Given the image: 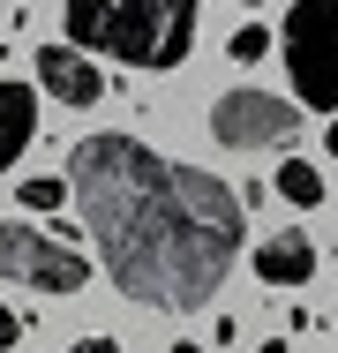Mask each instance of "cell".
<instances>
[{"label": "cell", "instance_id": "cell-1", "mask_svg": "<svg viewBox=\"0 0 338 353\" xmlns=\"http://www.w3.org/2000/svg\"><path fill=\"white\" fill-rule=\"evenodd\" d=\"M68 203L83 211L121 301L196 316L241 263V196L135 136H83L68 158Z\"/></svg>", "mask_w": 338, "mask_h": 353}, {"label": "cell", "instance_id": "cell-16", "mask_svg": "<svg viewBox=\"0 0 338 353\" xmlns=\"http://www.w3.org/2000/svg\"><path fill=\"white\" fill-rule=\"evenodd\" d=\"M241 8H264V0H241Z\"/></svg>", "mask_w": 338, "mask_h": 353}, {"label": "cell", "instance_id": "cell-7", "mask_svg": "<svg viewBox=\"0 0 338 353\" xmlns=\"http://www.w3.org/2000/svg\"><path fill=\"white\" fill-rule=\"evenodd\" d=\"M30 143H38V90L15 83V75H0V173H8Z\"/></svg>", "mask_w": 338, "mask_h": 353}, {"label": "cell", "instance_id": "cell-3", "mask_svg": "<svg viewBox=\"0 0 338 353\" xmlns=\"http://www.w3.org/2000/svg\"><path fill=\"white\" fill-rule=\"evenodd\" d=\"M278 53H286V75H293V98L308 113L338 121V0H293V15L278 30Z\"/></svg>", "mask_w": 338, "mask_h": 353}, {"label": "cell", "instance_id": "cell-6", "mask_svg": "<svg viewBox=\"0 0 338 353\" xmlns=\"http://www.w3.org/2000/svg\"><path fill=\"white\" fill-rule=\"evenodd\" d=\"M38 83H46L61 105H75V113L106 98V75H98V61H90V53H75V46H46V53H38Z\"/></svg>", "mask_w": 338, "mask_h": 353}, {"label": "cell", "instance_id": "cell-14", "mask_svg": "<svg viewBox=\"0 0 338 353\" xmlns=\"http://www.w3.org/2000/svg\"><path fill=\"white\" fill-rule=\"evenodd\" d=\"M173 353H203V346H196V339H181V346H173Z\"/></svg>", "mask_w": 338, "mask_h": 353}, {"label": "cell", "instance_id": "cell-4", "mask_svg": "<svg viewBox=\"0 0 338 353\" xmlns=\"http://www.w3.org/2000/svg\"><path fill=\"white\" fill-rule=\"evenodd\" d=\"M0 279L30 285V293H83V285H90V263H83V248L61 241L53 225L0 218Z\"/></svg>", "mask_w": 338, "mask_h": 353}, {"label": "cell", "instance_id": "cell-12", "mask_svg": "<svg viewBox=\"0 0 338 353\" xmlns=\"http://www.w3.org/2000/svg\"><path fill=\"white\" fill-rule=\"evenodd\" d=\"M8 346H23V316H15L8 301H0V353H8Z\"/></svg>", "mask_w": 338, "mask_h": 353}, {"label": "cell", "instance_id": "cell-8", "mask_svg": "<svg viewBox=\"0 0 338 353\" xmlns=\"http://www.w3.org/2000/svg\"><path fill=\"white\" fill-rule=\"evenodd\" d=\"M256 279L264 285H308L316 279V241L308 233H270L256 248Z\"/></svg>", "mask_w": 338, "mask_h": 353}, {"label": "cell", "instance_id": "cell-10", "mask_svg": "<svg viewBox=\"0 0 338 353\" xmlns=\"http://www.w3.org/2000/svg\"><path fill=\"white\" fill-rule=\"evenodd\" d=\"M15 203H23L30 218H61V211H68V181H23Z\"/></svg>", "mask_w": 338, "mask_h": 353}, {"label": "cell", "instance_id": "cell-13", "mask_svg": "<svg viewBox=\"0 0 338 353\" xmlns=\"http://www.w3.org/2000/svg\"><path fill=\"white\" fill-rule=\"evenodd\" d=\"M68 353H121V346H113V339H75Z\"/></svg>", "mask_w": 338, "mask_h": 353}, {"label": "cell", "instance_id": "cell-15", "mask_svg": "<svg viewBox=\"0 0 338 353\" xmlns=\"http://www.w3.org/2000/svg\"><path fill=\"white\" fill-rule=\"evenodd\" d=\"M331 150H338V121H331Z\"/></svg>", "mask_w": 338, "mask_h": 353}, {"label": "cell", "instance_id": "cell-5", "mask_svg": "<svg viewBox=\"0 0 338 353\" xmlns=\"http://www.w3.org/2000/svg\"><path fill=\"white\" fill-rule=\"evenodd\" d=\"M210 136L226 143V150H270V143H293V136H301V105L278 98V90L241 83V90H226V98L210 105Z\"/></svg>", "mask_w": 338, "mask_h": 353}, {"label": "cell", "instance_id": "cell-9", "mask_svg": "<svg viewBox=\"0 0 338 353\" xmlns=\"http://www.w3.org/2000/svg\"><path fill=\"white\" fill-rule=\"evenodd\" d=\"M278 196H286L293 211H316V203H324V173H316L308 158H286V165H278Z\"/></svg>", "mask_w": 338, "mask_h": 353}, {"label": "cell", "instance_id": "cell-2", "mask_svg": "<svg viewBox=\"0 0 338 353\" xmlns=\"http://www.w3.org/2000/svg\"><path fill=\"white\" fill-rule=\"evenodd\" d=\"M196 8L203 0H61L68 46L128 68H181L196 46Z\"/></svg>", "mask_w": 338, "mask_h": 353}, {"label": "cell", "instance_id": "cell-11", "mask_svg": "<svg viewBox=\"0 0 338 353\" xmlns=\"http://www.w3.org/2000/svg\"><path fill=\"white\" fill-rule=\"evenodd\" d=\"M226 53H233V61H241V68H256V61H264V53H270V30H264V23H241V30H233V46H226Z\"/></svg>", "mask_w": 338, "mask_h": 353}]
</instances>
